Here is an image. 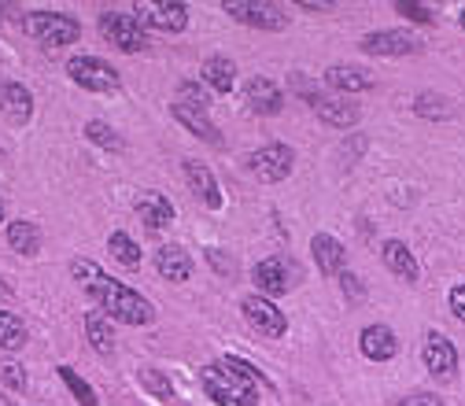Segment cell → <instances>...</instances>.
<instances>
[{"label":"cell","instance_id":"cell-19","mask_svg":"<svg viewBox=\"0 0 465 406\" xmlns=\"http://www.w3.org/2000/svg\"><path fill=\"white\" fill-rule=\"evenodd\" d=\"M200 82L211 93H232V85H237V64L229 55H207L200 67Z\"/></svg>","mask_w":465,"mask_h":406},{"label":"cell","instance_id":"cell-11","mask_svg":"<svg viewBox=\"0 0 465 406\" xmlns=\"http://www.w3.org/2000/svg\"><path fill=\"white\" fill-rule=\"evenodd\" d=\"M244 318H248V325L259 332V336H266V340H277V336H284V329H288V318L273 307V300H262V296H248L244 303Z\"/></svg>","mask_w":465,"mask_h":406},{"label":"cell","instance_id":"cell-38","mask_svg":"<svg viewBox=\"0 0 465 406\" xmlns=\"http://www.w3.org/2000/svg\"><path fill=\"white\" fill-rule=\"evenodd\" d=\"M399 406H443V399L432 391H411V395L399 399Z\"/></svg>","mask_w":465,"mask_h":406},{"label":"cell","instance_id":"cell-23","mask_svg":"<svg viewBox=\"0 0 465 406\" xmlns=\"http://www.w3.org/2000/svg\"><path fill=\"white\" fill-rule=\"evenodd\" d=\"M170 111H173V119H178L185 130H193L196 137H203V141H211V144H222V130L211 123V114H207V111L189 107V104H173Z\"/></svg>","mask_w":465,"mask_h":406},{"label":"cell","instance_id":"cell-13","mask_svg":"<svg viewBox=\"0 0 465 406\" xmlns=\"http://www.w3.org/2000/svg\"><path fill=\"white\" fill-rule=\"evenodd\" d=\"M244 104H248L255 114H281V107H284V93H281L277 82L255 74V78H248V85H244Z\"/></svg>","mask_w":465,"mask_h":406},{"label":"cell","instance_id":"cell-31","mask_svg":"<svg viewBox=\"0 0 465 406\" xmlns=\"http://www.w3.org/2000/svg\"><path fill=\"white\" fill-rule=\"evenodd\" d=\"M85 137H89L93 144H100V148H107V152H119V148H123V137H119V134H114V130H111L107 123H100V119L85 126Z\"/></svg>","mask_w":465,"mask_h":406},{"label":"cell","instance_id":"cell-8","mask_svg":"<svg viewBox=\"0 0 465 406\" xmlns=\"http://www.w3.org/2000/svg\"><path fill=\"white\" fill-rule=\"evenodd\" d=\"M225 15H232L244 26H255V30H284L288 26V12L273 0H229L222 5Z\"/></svg>","mask_w":465,"mask_h":406},{"label":"cell","instance_id":"cell-39","mask_svg":"<svg viewBox=\"0 0 465 406\" xmlns=\"http://www.w3.org/2000/svg\"><path fill=\"white\" fill-rule=\"evenodd\" d=\"M450 314L465 325V284H454L450 288Z\"/></svg>","mask_w":465,"mask_h":406},{"label":"cell","instance_id":"cell-36","mask_svg":"<svg viewBox=\"0 0 465 406\" xmlns=\"http://www.w3.org/2000/svg\"><path fill=\"white\" fill-rule=\"evenodd\" d=\"M395 8H399V15H402V19H414V23H425V26H432V23H436L432 8H425V5H395Z\"/></svg>","mask_w":465,"mask_h":406},{"label":"cell","instance_id":"cell-12","mask_svg":"<svg viewBox=\"0 0 465 406\" xmlns=\"http://www.w3.org/2000/svg\"><path fill=\"white\" fill-rule=\"evenodd\" d=\"M252 281L259 288L262 300H273V296H284L288 284H292V266L284 259H262L255 270H252Z\"/></svg>","mask_w":465,"mask_h":406},{"label":"cell","instance_id":"cell-16","mask_svg":"<svg viewBox=\"0 0 465 406\" xmlns=\"http://www.w3.org/2000/svg\"><path fill=\"white\" fill-rule=\"evenodd\" d=\"M0 111H5V119L23 126L30 123V114H34V96L26 85L19 82H0Z\"/></svg>","mask_w":465,"mask_h":406},{"label":"cell","instance_id":"cell-10","mask_svg":"<svg viewBox=\"0 0 465 406\" xmlns=\"http://www.w3.org/2000/svg\"><path fill=\"white\" fill-rule=\"evenodd\" d=\"M421 48H425L421 37L411 30H377V34L362 37V52H370V55H414Z\"/></svg>","mask_w":465,"mask_h":406},{"label":"cell","instance_id":"cell-20","mask_svg":"<svg viewBox=\"0 0 465 406\" xmlns=\"http://www.w3.org/2000/svg\"><path fill=\"white\" fill-rule=\"evenodd\" d=\"M155 270H159V277L163 281H189L193 277V259H189V252L185 248H178V244H163L159 252H155Z\"/></svg>","mask_w":465,"mask_h":406},{"label":"cell","instance_id":"cell-3","mask_svg":"<svg viewBox=\"0 0 465 406\" xmlns=\"http://www.w3.org/2000/svg\"><path fill=\"white\" fill-rule=\"evenodd\" d=\"M26 34H30L41 48L55 52V48L74 45V41L82 37V26H78L71 15H60V12H30V15H26Z\"/></svg>","mask_w":465,"mask_h":406},{"label":"cell","instance_id":"cell-37","mask_svg":"<svg viewBox=\"0 0 465 406\" xmlns=\"http://www.w3.org/2000/svg\"><path fill=\"white\" fill-rule=\"evenodd\" d=\"M340 288H343V296H347V300H362V296H366L362 277H355L351 270H343V273H340Z\"/></svg>","mask_w":465,"mask_h":406},{"label":"cell","instance_id":"cell-7","mask_svg":"<svg viewBox=\"0 0 465 406\" xmlns=\"http://www.w3.org/2000/svg\"><path fill=\"white\" fill-rule=\"evenodd\" d=\"M292 166H296V152L284 141H270L248 155V170L259 182H284L288 173H292Z\"/></svg>","mask_w":465,"mask_h":406},{"label":"cell","instance_id":"cell-34","mask_svg":"<svg viewBox=\"0 0 465 406\" xmlns=\"http://www.w3.org/2000/svg\"><path fill=\"white\" fill-rule=\"evenodd\" d=\"M222 366H225L229 373H237V377H244V381H248V384H255V388L262 384V373H259V370H255L252 362L237 359V355H225V359H222Z\"/></svg>","mask_w":465,"mask_h":406},{"label":"cell","instance_id":"cell-22","mask_svg":"<svg viewBox=\"0 0 465 406\" xmlns=\"http://www.w3.org/2000/svg\"><path fill=\"white\" fill-rule=\"evenodd\" d=\"M381 255H384V266L395 273V277H402V281H418L421 277V266H418V259H414V252L406 248L402 241H384V248H381Z\"/></svg>","mask_w":465,"mask_h":406},{"label":"cell","instance_id":"cell-43","mask_svg":"<svg viewBox=\"0 0 465 406\" xmlns=\"http://www.w3.org/2000/svg\"><path fill=\"white\" fill-rule=\"evenodd\" d=\"M461 26H465V5H461Z\"/></svg>","mask_w":465,"mask_h":406},{"label":"cell","instance_id":"cell-24","mask_svg":"<svg viewBox=\"0 0 465 406\" xmlns=\"http://www.w3.org/2000/svg\"><path fill=\"white\" fill-rule=\"evenodd\" d=\"M137 218L148 225V229H166L173 218H178V211H173V203L163 196V193H144L137 200Z\"/></svg>","mask_w":465,"mask_h":406},{"label":"cell","instance_id":"cell-2","mask_svg":"<svg viewBox=\"0 0 465 406\" xmlns=\"http://www.w3.org/2000/svg\"><path fill=\"white\" fill-rule=\"evenodd\" d=\"M200 384H203V391H207V399L214 406H259V388L248 384L237 373H229L222 362L203 366L200 370Z\"/></svg>","mask_w":465,"mask_h":406},{"label":"cell","instance_id":"cell-1","mask_svg":"<svg viewBox=\"0 0 465 406\" xmlns=\"http://www.w3.org/2000/svg\"><path fill=\"white\" fill-rule=\"evenodd\" d=\"M71 273L85 284V292L104 307V314L119 318L123 325H148V322L155 318V307H152L141 292H134V288L123 284V281L107 277L100 266H93V262H85V259H74V262H71Z\"/></svg>","mask_w":465,"mask_h":406},{"label":"cell","instance_id":"cell-6","mask_svg":"<svg viewBox=\"0 0 465 406\" xmlns=\"http://www.w3.org/2000/svg\"><path fill=\"white\" fill-rule=\"evenodd\" d=\"M100 34L111 48H119V52H148V30L134 15L104 12L100 15Z\"/></svg>","mask_w":465,"mask_h":406},{"label":"cell","instance_id":"cell-32","mask_svg":"<svg viewBox=\"0 0 465 406\" xmlns=\"http://www.w3.org/2000/svg\"><path fill=\"white\" fill-rule=\"evenodd\" d=\"M447 100L443 96H436V93H421L418 100H414V111L421 114V119H447Z\"/></svg>","mask_w":465,"mask_h":406},{"label":"cell","instance_id":"cell-25","mask_svg":"<svg viewBox=\"0 0 465 406\" xmlns=\"http://www.w3.org/2000/svg\"><path fill=\"white\" fill-rule=\"evenodd\" d=\"M8 244L19 252V255H37L41 252V233L34 222H8Z\"/></svg>","mask_w":465,"mask_h":406},{"label":"cell","instance_id":"cell-41","mask_svg":"<svg viewBox=\"0 0 465 406\" xmlns=\"http://www.w3.org/2000/svg\"><path fill=\"white\" fill-rule=\"evenodd\" d=\"M0 222H5V200H0Z\"/></svg>","mask_w":465,"mask_h":406},{"label":"cell","instance_id":"cell-21","mask_svg":"<svg viewBox=\"0 0 465 406\" xmlns=\"http://www.w3.org/2000/svg\"><path fill=\"white\" fill-rule=\"evenodd\" d=\"M311 255H314L322 273H343V266H347V248L329 233H314L311 237Z\"/></svg>","mask_w":465,"mask_h":406},{"label":"cell","instance_id":"cell-30","mask_svg":"<svg viewBox=\"0 0 465 406\" xmlns=\"http://www.w3.org/2000/svg\"><path fill=\"white\" fill-rule=\"evenodd\" d=\"M60 377H64V384L71 388V395L78 399V406H96V391H93V388H89V384H85L71 366H60Z\"/></svg>","mask_w":465,"mask_h":406},{"label":"cell","instance_id":"cell-9","mask_svg":"<svg viewBox=\"0 0 465 406\" xmlns=\"http://www.w3.org/2000/svg\"><path fill=\"white\" fill-rule=\"evenodd\" d=\"M421 355H425V366H429L432 377H440V381H454L458 377V347L440 329H429L425 332Z\"/></svg>","mask_w":465,"mask_h":406},{"label":"cell","instance_id":"cell-29","mask_svg":"<svg viewBox=\"0 0 465 406\" xmlns=\"http://www.w3.org/2000/svg\"><path fill=\"white\" fill-rule=\"evenodd\" d=\"M173 104H189V107L211 111V89L203 82H182L178 85V100H173Z\"/></svg>","mask_w":465,"mask_h":406},{"label":"cell","instance_id":"cell-28","mask_svg":"<svg viewBox=\"0 0 465 406\" xmlns=\"http://www.w3.org/2000/svg\"><path fill=\"white\" fill-rule=\"evenodd\" d=\"M107 252L119 259L126 270H137V266H141V248H137L126 233H111V237H107Z\"/></svg>","mask_w":465,"mask_h":406},{"label":"cell","instance_id":"cell-14","mask_svg":"<svg viewBox=\"0 0 465 406\" xmlns=\"http://www.w3.org/2000/svg\"><path fill=\"white\" fill-rule=\"evenodd\" d=\"M311 107L318 111V119H322V123H329V126H336V130H347V126H355V123H359V107L347 100V96L318 93Z\"/></svg>","mask_w":465,"mask_h":406},{"label":"cell","instance_id":"cell-17","mask_svg":"<svg viewBox=\"0 0 465 406\" xmlns=\"http://www.w3.org/2000/svg\"><path fill=\"white\" fill-rule=\"evenodd\" d=\"M359 347H362V355L370 362H388L399 352V336L388 325H366L362 336H359Z\"/></svg>","mask_w":465,"mask_h":406},{"label":"cell","instance_id":"cell-33","mask_svg":"<svg viewBox=\"0 0 465 406\" xmlns=\"http://www.w3.org/2000/svg\"><path fill=\"white\" fill-rule=\"evenodd\" d=\"M141 384H144V391H152V395H159V399H173V384H170L166 373H159V370H141Z\"/></svg>","mask_w":465,"mask_h":406},{"label":"cell","instance_id":"cell-18","mask_svg":"<svg viewBox=\"0 0 465 406\" xmlns=\"http://www.w3.org/2000/svg\"><path fill=\"white\" fill-rule=\"evenodd\" d=\"M325 89H336V93H366L373 89V74L366 67H351V64H336L325 71Z\"/></svg>","mask_w":465,"mask_h":406},{"label":"cell","instance_id":"cell-42","mask_svg":"<svg viewBox=\"0 0 465 406\" xmlns=\"http://www.w3.org/2000/svg\"><path fill=\"white\" fill-rule=\"evenodd\" d=\"M0 406H12V402H8V399H5V395H0Z\"/></svg>","mask_w":465,"mask_h":406},{"label":"cell","instance_id":"cell-26","mask_svg":"<svg viewBox=\"0 0 465 406\" xmlns=\"http://www.w3.org/2000/svg\"><path fill=\"white\" fill-rule=\"evenodd\" d=\"M26 343V322L12 311H0V352H19Z\"/></svg>","mask_w":465,"mask_h":406},{"label":"cell","instance_id":"cell-27","mask_svg":"<svg viewBox=\"0 0 465 406\" xmlns=\"http://www.w3.org/2000/svg\"><path fill=\"white\" fill-rule=\"evenodd\" d=\"M85 336H89V343L96 347L100 355H111V352H114V329H111L100 314H89V318H85Z\"/></svg>","mask_w":465,"mask_h":406},{"label":"cell","instance_id":"cell-15","mask_svg":"<svg viewBox=\"0 0 465 406\" xmlns=\"http://www.w3.org/2000/svg\"><path fill=\"white\" fill-rule=\"evenodd\" d=\"M185 182H189V189H193V196H196L200 203H207L211 211H218V207H222L218 178H214V173H211L200 159H185Z\"/></svg>","mask_w":465,"mask_h":406},{"label":"cell","instance_id":"cell-35","mask_svg":"<svg viewBox=\"0 0 465 406\" xmlns=\"http://www.w3.org/2000/svg\"><path fill=\"white\" fill-rule=\"evenodd\" d=\"M0 384H8L12 391H26V370L19 362H0Z\"/></svg>","mask_w":465,"mask_h":406},{"label":"cell","instance_id":"cell-40","mask_svg":"<svg viewBox=\"0 0 465 406\" xmlns=\"http://www.w3.org/2000/svg\"><path fill=\"white\" fill-rule=\"evenodd\" d=\"M12 296H15V288H12L5 277H0V300H12Z\"/></svg>","mask_w":465,"mask_h":406},{"label":"cell","instance_id":"cell-5","mask_svg":"<svg viewBox=\"0 0 465 406\" xmlns=\"http://www.w3.org/2000/svg\"><path fill=\"white\" fill-rule=\"evenodd\" d=\"M67 74L74 85H82L89 93H119V85H123L119 71L96 60V55H74V60H67Z\"/></svg>","mask_w":465,"mask_h":406},{"label":"cell","instance_id":"cell-4","mask_svg":"<svg viewBox=\"0 0 465 406\" xmlns=\"http://www.w3.org/2000/svg\"><path fill=\"white\" fill-rule=\"evenodd\" d=\"M134 19L144 30H163V34H182L189 26V5L178 0H137Z\"/></svg>","mask_w":465,"mask_h":406}]
</instances>
